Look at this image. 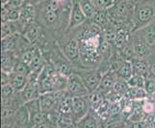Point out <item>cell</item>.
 <instances>
[{"label": "cell", "instance_id": "11", "mask_svg": "<svg viewBox=\"0 0 155 128\" xmlns=\"http://www.w3.org/2000/svg\"><path fill=\"white\" fill-rule=\"evenodd\" d=\"M41 31V26L35 20L27 26H25V28L22 31V37L30 44H36L37 41L41 40V37L42 34Z\"/></svg>", "mask_w": 155, "mask_h": 128}, {"label": "cell", "instance_id": "7", "mask_svg": "<svg viewBox=\"0 0 155 128\" xmlns=\"http://www.w3.org/2000/svg\"><path fill=\"white\" fill-rule=\"evenodd\" d=\"M66 92L69 97H79V95H88L90 92L85 85L83 79L77 72H72L68 76V87Z\"/></svg>", "mask_w": 155, "mask_h": 128}, {"label": "cell", "instance_id": "19", "mask_svg": "<svg viewBox=\"0 0 155 128\" xmlns=\"http://www.w3.org/2000/svg\"><path fill=\"white\" fill-rule=\"evenodd\" d=\"M20 38H21L20 33H15V34L5 37V38H2V41H1L2 51L17 50L19 44Z\"/></svg>", "mask_w": 155, "mask_h": 128}, {"label": "cell", "instance_id": "17", "mask_svg": "<svg viewBox=\"0 0 155 128\" xmlns=\"http://www.w3.org/2000/svg\"><path fill=\"white\" fill-rule=\"evenodd\" d=\"M15 123L18 127H24L30 123V113L23 104L19 106L15 114Z\"/></svg>", "mask_w": 155, "mask_h": 128}, {"label": "cell", "instance_id": "1", "mask_svg": "<svg viewBox=\"0 0 155 128\" xmlns=\"http://www.w3.org/2000/svg\"><path fill=\"white\" fill-rule=\"evenodd\" d=\"M89 22L78 26L74 32L79 41L80 57L83 66L87 68H97L103 62L101 46L104 41L103 30L89 19Z\"/></svg>", "mask_w": 155, "mask_h": 128}, {"label": "cell", "instance_id": "26", "mask_svg": "<svg viewBox=\"0 0 155 128\" xmlns=\"http://www.w3.org/2000/svg\"><path fill=\"white\" fill-rule=\"evenodd\" d=\"M127 84L129 87H143L145 84V77L139 74H133V75L127 80Z\"/></svg>", "mask_w": 155, "mask_h": 128}, {"label": "cell", "instance_id": "27", "mask_svg": "<svg viewBox=\"0 0 155 128\" xmlns=\"http://www.w3.org/2000/svg\"><path fill=\"white\" fill-rule=\"evenodd\" d=\"M143 88H145L147 94L152 95L155 93V78L151 76H147L145 78V84H143Z\"/></svg>", "mask_w": 155, "mask_h": 128}, {"label": "cell", "instance_id": "3", "mask_svg": "<svg viewBox=\"0 0 155 128\" xmlns=\"http://www.w3.org/2000/svg\"><path fill=\"white\" fill-rule=\"evenodd\" d=\"M59 46L65 58H67L73 67L76 69L87 68L83 66L81 62L79 41L73 31H68L63 35Z\"/></svg>", "mask_w": 155, "mask_h": 128}, {"label": "cell", "instance_id": "36", "mask_svg": "<svg viewBox=\"0 0 155 128\" xmlns=\"http://www.w3.org/2000/svg\"><path fill=\"white\" fill-rule=\"evenodd\" d=\"M151 97H152V98H153V101H154V102H155V93L151 95Z\"/></svg>", "mask_w": 155, "mask_h": 128}, {"label": "cell", "instance_id": "18", "mask_svg": "<svg viewBox=\"0 0 155 128\" xmlns=\"http://www.w3.org/2000/svg\"><path fill=\"white\" fill-rule=\"evenodd\" d=\"M92 22H94L95 25L99 26L101 29H104L106 28L107 26L110 24V18H109V14H108V11L107 10H99L97 9L95 11L94 15H93L92 18H90Z\"/></svg>", "mask_w": 155, "mask_h": 128}, {"label": "cell", "instance_id": "5", "mask_svg": "<svg viewBox=\"0 0 155 128\" xmlns=\"http://www.w3.org/2000/svg\"><path fill=\"white\" fill-rule=\"evenodd\" d=\"M77 71L79 72L78 74L81 76L85 85L87 86L90 94L98 89L101 78H102L104 74L102 69L97 67V68H82V69H77Z\"/></svg>", "mask_w": 155, "mask_h": 128}, {"label": "cell", "instance_id": "30", "mask_svg": "<svg viewBox=\"0 0 155 128\" xmlns=\"http://www.w3.org/2000/svg\"><path fill=\"white\" fill-rule=\"evenodd\" d=\"M87 116L80 121H78V125H81L80 127H97V121H95L93 118H89Z\"/></svg>", "mask_w": 155, "mask_h": 128}, {"label": "cell", "instance_id": "34", "mask_svg": "<svg viewBox=\"0 0 155 128\" xmlns=\"http://www.w3.org/2000/svg\"><path fill=\"white\" fill-rule=\"evenodd\" d=\"M151 47H152V52H153V53H155V42H154L153 45H152Z\"/></svg>", "mask_w": 155, "mask_h": 128}, {"label": "cell", "instance_id": "15", "mask_svg": "<svg viewBox=\"0 0 155 128\" xmlns=\"http://www.w3.org/2000/svg\"><path fill=\"white\" fill-rule=\"evenodd\" d=\"M29 81V76L23 75V74L17 73V72H10V79L9 83L12 85V87L15 89L17 93L20 92L21 90H23L24 87L27 85Z\"/></svg>", "mask_w": 155, "mask_h": 128}, {"label": "cell", "instance_id": "4", "mask_svg": "<svg viewBox=\"0 0 155 128\" xmlns=\"http://www.w3.org/2000/svg\"><path fill=\"white\" fill-rule=\"evenodd\" d=\"M155 19V0H139L135 4L132 33Z\"/></svg>", "mask_w": 155, "mask_h": 128}, {"label": "cell", "instance_id": "22", "mask_svg": "<svg viewBox=\"0 0 155 128\" xmlns=\"http://www.w3.org/2000/svg\"><path fill=\"white\" fill-rule=\"evenodd\" d=\"M125 95L133 100H143L146 99L148 94L143 87H129Z\"/></svg>", "mask_w": 155, "mask_h": 128}, {"label": "cell", "instance_id": "16", "mask_svg": "<svg viewBox=\"0 0 155 128\" xmlns=\"http://www.w3.org/2000/svg\"><path fill=\"white\" fill-rule=\"evenodd\" d=\"M131 63L134 74H139L145 78L149 75V65L147 59H141V58L135 57Z\"/></svg>", "mask_w": 155, "mask_h": 128}, {"label": "cell", "instance_id": "6", "mask_svg": "<svg viewBox=\"0 0 155 128\" xmlns=\"http://www.w3.org/2000/svg\"><path fill=\"white\" fill-rule=\"evenodd\" d=\"M92 106L90 99V94L72 97V118L75 121H80L84 119L89 113V110Z\"/></svg>", "mask_w": 155, "mask_h": 128}, {"label": "cell", "instance_id": "24", "mask_svg": "<svg viewBox=\"0 0 155 128\" xmlns=\"http://www.w3.org/2000/svg\"><path fill=\"white\" fill-rule=\"evenodd\" d=\"M13 71L17 72V73L23 74V75L29 76L32 73V69H31V67L28 65V64H26L23 61L19 60V58H18V60L17 61V63H15V65L13 68Z\"/></svg>", "mask_w": 155, "mask_h": 128}, {"label": "cell", "instance_id": "28", "mask_svg": "<svg viewBox=\"0 0 155 128\" xmlns=\"http://www.w3.org/2000/svg\"><path fill=\"white\" fill-rule=\"evenodd\" d=\"M95 8L99 10H108L115 4L116 0H93Z\"/></svg>", "mask_w": 155, "mask_h": 128}, {"label": "cell", "instance_id": "9", "mask_svg": "<svg viewBox=\"0 0 155 128\" xmlns=\"http://www.w3.org/2000/svg\"><path fill=\"white\" fill-rule=\"evenodd\" d=\"M87 20H88V18L83 12L78 0H72L71 17H69V22H68V26L66 32L71 31L73 29L77 28L78 26L84 24Z\"/></svg>", "mask_w": 155, "mask_h": 128}, {"label": "cell", "instance_id": "10", "mask_svg": "<svg viewBox=\"0 0 155 128\" xmlns=\"http://www.w3.org/2000/svg\"><path fill=\"white\" fill-rule=\"evenodd\" d=\"M36 20V4L25 0L23 5L20 8V15L18 23L22 27V31L31 22Z\"/></svg>", "mask_w": 155, "mask_h": 128}, {"label": "cell", "instance_id": "13", "mask_svg": "<svg viewBox=\"0 0 155 128\" xmlns=\"http://www.w3.org/2000/svg\"><path fill=\"white\" fill-rule=\"evenodd\" d=\"M15 50L2 51L1 54V69L7 72H12L15 63L18 60Z\"/></svg>", "mask_w": 155, "mask_h": 128}, {"label": "cell", "instance_id": "31", "mask_svg": "<svg viewBox=\"0 0 155 128\" xmlns=\"http://www.w3.org/2000/svg\"><path fill=\"white\" fill-rule=\"evenodd\" d=\"M147 59L148 61V65H149V75L148 76L155 78V53L152 52Z\"/></svg>", "mask_w": 155, "mask_h": 128}, {"label": "cell", "instance_id": "32", "mask_svg": "<svg viewBox=\"0 0 155 128\" xmlns=\"http://www.w3.org/2000/svg\"><path fill=\"white\" fill-rule=\"evenodd\" d=\"M142 110L147 114H151L155 110V102H151V101H146L142 106Z\"/></svg>", "mask_w": 155, "mask_h": 128}, {"label": "cell", "instance_id": "2", "mask_svg": "<svg viewBox=\"0 0 155 128\" xmlns=\"http://www.w3.org/2000/svg\"><path fill=\"white\" fill-rule=\"evenodd\" d=\"M71 6L72 0H41L36 4V21L46 31L65 34L68 26L65 18L69 19Z\"/></svg>", "mask_w": 155, "mask_h": 128}, {"label": "cell", "instance_id": "35", "mask_svg": "<svg viewBox=\"0 0 155 128\" xmlns=\"http://www.w3.org/2000/svg\"><path fill=\"white\" fill-rule=\"evenodd\" d=\"M128 1H132V2H134V3H137L139 0H128Z\"/></svg>", "mask_w": 155, "mask_h": 128}, {"label": "cell", "instance_id": "12", "mask_svg": "<svg viewBox=\"0 0 155 128\" xmlns=\"http://www.w3.org/2000/svg\"><path fill=\"white\" fill-rule=\"evenodd\" d=\"M117 79V74L116 71H107L106 72H104L102 78H101V81L98 87V90L101 93H109L110 90L113 89L115 82Z\"/></svg>", "mask_w": 155, "mask_h": 128}, {"label": "cell", "instance_id": "29", "mask_svg": "<svg viewBox=\"0 0 155 128\" xmlns=\"http://www.w3.org/2000/svg\"><path fill=\"white\" fill-rule=\"evenodd\" d=\"M1 93H2V97H12L17 94V92H15V89L12 87V85L10 83L2 85Z\"/></svg>", "mask_w": 155, "mask_h": 128}, {"label": "cell", "instance_id": "14", "mask_svg": "<svg viewBox=\"0 0 155 128\" xmlns=\"http://www.w3.org/2000/svg\"><path fill=\"white\" fill-rule=\"evenodd\" d=\"M115 65H116L115 71L117 74V77L122 78L127 81V80L134 74V72H133L132 63L130 61L121 59V61L117 62Z\"/></svg>", "mask_w": 155, "mask_h": 128}, {"label": "cell", "instance_id": "20", "mask_svg": "<svg viewBox=\"0 0 155 128\" xmlns=\"http://www.w3.org/2000/svg\"><path fill=\"white\" fill-rule=\"evenodd\" d=\"M137 31L142 35V37L149 45H153L155 42V19Z\"/></svg>", "mask_w": 155, "mask_h": 128}, {"label": "cell", "instance_id": "37", "mask_svg": "<svg viewBox=\"0 0 155 128\" xmlns=\"http://www.w3.org/2000/svg\"><path fill=\"white\" fill-rule=\"evenodd\" d=\"M58 1H65V0H58Z\"/></svg>", "mask_w": 155, "mask_h": 128}, {"label": "cell", "instance_id": "23", "mask_svg": "<svg viewBox=\"0 0 155 128\" xmlns=\"http://www.w3.org/2000/svg\"><path fill=\"white\" fill-rule=\"evenodd\" d=\"M78 2L88 19L92 18L95 11H97V8H95V5L93 0H78Z\"/></svg>", "mask_w": 155, "mask_h": 128}, {"label": "cell", "instance_id": "33", "mask_svg": "<svg viewBox=\"0 0 155 128\" xmlns=\"http://www.w3.org/2000/svg\"><path fill=\"white\" fill-rule=\"evenodd\" d=\"M25 0H9V1L2 5V6H6V7H21L23 5Z\"/></svg>", "mask_w": 155, "mask_h": 128}, {"label": "cell", "instance_id": "25", "mask_svg": "<svg viewBox=\"0 0 155 128\" xmlns=\"http://www.w3.org/2000/svg\"><path fill=\"white\" fill-rule=\"evenodd\" d=\"M128 88H129V86H128L126 80L117 77V81L115 82V85L113 87V90L117 94H125Z\"/></svg>", "mask_w": 155, "mask_h": 128}, {"label": "cell", "instance_id": "8", "mask_svg": "<svg viewBox=\"0 0 155 128\" xmlns=\"http://www.w3.org/2000/svg\"><path fill=\"white\" fill-rule=\"evenodd\" d=\"M133 47H134L135 56L141 59H147V58L152 53V47L149 45L146 40L143 38L142 35L138 31L132 33L131 36Z\"/></svg>", "mask_w": 155, "mask_h": 128}, {"label": "cell", "instance_id": "21", "mask_svg": "<svg viewBox=\"0 0 155 128\" xmlns=\"http://www.w3.org/2000/svg\"><path fill=\"white\" fill-rule=\"evenodd\" d=\"M45 66V61H44V57H42V53H41V49L39 48V47L37 46L34 57H33L32 62L30 64L32 72L40 74L42 69H44Z\"/></svg>", "mask_w": 155, "mask_h": 128}]
</instances>
